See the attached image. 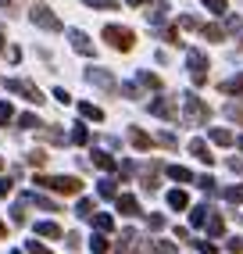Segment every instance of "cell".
<instances>
[{
    "instance_id": "cell-1",
    "label": "cell",
    "mask_w": 243,
    "mask_h": 254,
    "mask_svg": "<svg viewBox=\"0 0 243 254\" xmlns=\"http://www.w3.org/2000/svg\"><path fill=\"white\" fill-rule=\"evenodd\" d=\"M36 186L54 190V193H79L82 190V183L75 176H36Z\"/></svg>"
},
{
    "instance_id": "cell-2",
    "label": "cell",
    "mask_w": 243,
    "mask_h": 254,
    "mask_svg": "<svg viewBox=\"0 0 243 254\" xmlns=\"http://www.w3.org/2000/svg\"><path fill=\"white\" fill-rule=\"evenodd\" d=\"M104 40H108L115 50H132L136 32H132V29H125V25H104Z\"/></svg>"
},
{
    "instance_id": "cell-3",
    "label": "cell",
    "mask_w": 243,
    "mask_h": 254,
    "mask_svg": "<svg viewBox=\"0 0 243 254\" xmlns=\"http://www.w3.org/2000/svg\"><path fill=\"white\" fill-rule=\"evenodd\" d=\"M29 18L36 22L40 29H47V32H61V18H58V14L50 11V7H43V4L32 7V11H29Z\"/></svg>"
},
{
    "instance_id": "cell-4",
    "label": "cell",
    "mask_w": 243,
    "mask_h": 254,
    "mask_svg": "<svg viewBox=\"0 0 243 254\" xmlns=\"http://www.w3.org/2000/svg\"><path fill=\"white\" fill-rule=\"evenodd\" d=\"M186 64H189V75H193V86H204L207 82V58L200 54V50H189Z\"/></svg>"
},
{
    "instance_id": "cell-5",
    "label": "cell",
    "mask_w": 243,
    "mask_h": 254,
    "mask_svg": "<svg viewBox=\"0 0 243 254\" xmlns=\"http://www.w3.org/2000/svg\"><path fill=\"white\" fill-rule=\"evenodd\" d=\"M7 90L11 93H25V100H32V104H43V93L36 90V82H29V79H7Z\"/></svg>"
},
{
    "instance_id": "cell-6",
    "label": "cell",
    "mask_w": 243,
    "mask_h": 254,
    "mask_svg": "<svg viewBox=\"0 0 243 254\" xmlns=\"http://www.w3.org/2000/svg\"><path fill=\"white\" fill-rule=\"evenodd\" d=\"M186 118H189V122H197V126H204L207 118H211V111H207V104H204L200 97L189 93V97H186Z\"/></svg>"
},
{
    "instance_id": "cell-7",
    "label": "cell",
    "mask_w": 243,
    "mask_h": 254,
    "mask_svg": "<svg viewBox=\"0 0 243 254\" xmlns=\"http://www.w3.org/2000/svg\"><path fill=\"white\" fill-rule=\"evenodd\" d=\"M150 115H158V118H168V122H176V118H179V108H176V100L158 97V100H150Z\"/></svg>"
},
{
    "instance_id": "cell-8",
    "label": "cell",
    "mask_w": 243,
    "mask_h": 254,
    "mask_svg": "<svg viewBox=\"0 0 243 254\" xmlns=\"http://www.w3.org/2000/svg\"><path fill=\"white\" fill-rule=\"evenodd\" d=\"M86 79H90L93 86H100V90H115V75L104 72V68H90V72H86Z\"/></svg>"
},
{
    "instance_id": "cell-9",
    "label": "cell",
    "mask_w": 243,
    "mask_h": 254,
    "mask_svg": "<svg viewBox=\"0 0 243 254\" xmlns=\"http://www.w3.org/2000/svg\"><path fill=\"white\" fill-rule=\"evenodd\" d=\"M72 47L79 50V54H86V58H93V54H97V47L90 43V36H86V32H79V29L72 32Z\"/></svg>"
},
{
    "instance_id": "cell-10",
    "label": "cell",
    "mask_w": 243,
    "mask_h": 254,
    "mask_svg": "<svg viewBox=\"0 0 243 254\" xmlns=\"http://www.w3.org/2000/svg\"><path fill=\"white\" fill-rule=\"evenodd\" d=\"M115 200H118V211L122 215H140V200H136L132 193H118Z\"/></svg>"
},
{
    "instance_id": "cell-11",
    "label": "cell",
    "mask_w": 243,
    "mask_h": 254,
    "mask_svg": "<svg viewBox=\"0 0 243 254\" xmlns=\"http://www.w3.org/2000/svg\"><path fill=\"white\" fill-rule=\"evenodd\" d=\"M189 154H193L197 161H204V165H211V161H215V154L207 150V143H204V140H189Z\"/></svg>"
},
{
    "instance_id": "cell-12",
    "label": "cell",
    "mask_w": 243,
    "mask_h": 254,
    "mask_svg": "<svg viewBox=\"0 0 243 254\" xmlns=\"http://www.w3.org/2000/svg\"><path fill=\"white\" fill-rule=\"evenodd\" d=\"M165 176H168V179H176V183H193V172H189V168H182V165H168V168H165Z\"/></svg>"
},
{
    "instance_id": "cell-13",
    "label": "cell",
    "mask_w": 243,
    "mask_h": 254,
    "mask_svg": "<svg viewBox=\"0 0 243 254\" xmlns=\"http://www.w3.org/2000/svg\"><path fill=\"white\" fill-rule=\"evenodd\" d=\"M36 236H50V240H58V236H61V226L50 222V218H43V222H36Z\"/></svg>"
},
{
    "instance_id": "cell-14",
    "label": "cell",
    "mask_w": 243,
    "mask_h": 254,
    "mask_svg": "<svg viewBox=\"0 0 243 254\" xmlns=\"http://www.w3.org/2000/svg\"><path fill=\"white\" fill-rule=\"evenodd\" d=\"M168 208H176V211H182V208H189V197H186V190H172L168 197Z\"/></svg>"
},
{
    "instance_id": "cell-15",
    "label": "cell",
    "mask_w": 243,
    "mask_h": 254,
    "mask_svg": "<svg viewBox=\"0 0 243 254\" xmlns=\"http://www.w3.org/2000/svg\"><path fill=\"white\" fill-rule=\"evenodd\" d=\"M108 247H111V240L104 233H97V236H90V251L93 254H108Z\"/></svg>"
},
{
    "instance_id": "cell-16",
    "label": "cell",
    "mask_w": 243,
    "mask_h": 254,
    "mask_svg": "<svg viewBox=\"0 0 243 254\" xmlns=\"http://www.w3.org/2000/svg\"><path fill=\"white\" fill-rule=\"evenodd\" d=\"M79 115H82V118H93V122H104V111H100L97 104H86V100L79 104Z\"/></svg>"
},
{
    "instance_id": "cell-17",
    "label": "cell",
    "mask_w": 243,
    "mask_h": 254,
    "mask_svg": "<svg viewBox=\"0 0 243 254\" xmlns=\"http://www.w3.org/2000/svg\"><path fill=\"white\" fill-rule=\"evenodd\" d=\"M129 140H132V147H140V150H150V143H154L147 132H140V129H132V132H129Z\"/></svg>"
},
{
    "instance_id": "cell-18",
    "label": "cell",
    "mask_w": 243,
    "mask_h": 254,
    "mask_svg": "<svg viewBox=\"0 0 243 254\" xmlns=\"http://www.w3.org/2000/svg\"><path fill=\"white\" fill-rule=\"evenodd\" d=\"M222 93H240V97H243V72L233 75L229 82H222Z\"/></svg>"
},
{
    "instance_id": "cell-19",
    "label": "cell",
    "mask_w": 243,
    "mask_h": 254,
    "mask_svg": "<svg viewBox=\"0 0 243 254\" xmlns=\"http://www.w3.org/2000/svg\"><path fill=\"white\" fill-rule=\"evenodd\" d=\"M211 143L229 147V143H233V132H229V129H211Z\"/></svg>"
},
{
    "instance_id": "cell-20",
    "label": "cell",
    "mask_w": 243,
    "mask_h": 254,
    "mask_svg": "<svg viewBox=\"0 0 243 254\" xmlns=\"http://www.w3.org/2000/svg\"><path fill=\"white\" fill-rule=\"evenodd\" d=\"M90 218H93V226H97L100 233H111V229H115V218H111V215H90Z\"/></svg>"
},
{
    "instance_id": "cell-21",
    "label": "cell",
    "mask_w": 243,
    "mask_h": 254,
    "mask_svg": "<svg viewBox=\"0 0 243 254\" xmlns=\"http://www.w3.org/2000/svg\"><path fill=\"white\" fill-rule=\"evenodd\" d=\"M93 165L104 168V172H111V168H115V158H111V154H104V150H97V154H93Z\"/></svg>"
},
{
    "instance_id": "cell-22",
    "label": "cell",
    "mask_w": 243,
    "mask_h": 254,
    "mask_svg": "<svg viewBox=\"0 0 243 254\" xmlns=\"http://www.w3.org/2000/svg\"><path fill=\"white\" fill-rule=\"evenodd\" d=\"M207 233H211V236H222V233H225L222 215H207Z\"/></svg>"
},
{
    "instance_id": "cell-23",
    "label": "cell",
    "mask_w": 243,
    "mask_h": 254,
    "mask_svg": "<svg viewBox=\"0 0 243 254\" xmlns=\"http://www.w3.org/2000/svg\"><path fill=\"white\" fill-rule=\"evenodd\" d=\"M100 197H118V186H115V179H100Z\"/></svg>"
},
{
    "instance_id": "cell-24",
    "label": "cell",
    "mask_w": 243,
    "mask_h": 254,
    "mask_svg": "<svg viewBox=\"0 0 243 254\" xmlns=\"http://www.w3.org/2000/svg\"><path fill=\"white\" fill-rule=\"evenodd\" d=\"M200 32H204L207 40H225V29L222 25H200Z\"/></svg>"
},
{
    "instance_id": "cell-25",
    "label": "cell",
    "mask_w": 243,
    "mask_h": 254,
    "mask_svg": "<svg viewBox=\"0 0 243 254\" xmlns=\"http://www.w3.org/2000/svg\"><path fill=\"white\" fill-rule=\"evenodd\" d=\"M86 7H100V11H115L118 7V0H82Z\"/></svg>"
},
{
    "instance_id": "cell-26",
    "label": "cell",
    "mask_w": 243,
    "mask_h": 254,
    "mask_svg": "<svg viewBox=\"0 0 243 254\" xmlns=\"http://www.w3.org/2000/svg\"><path fill=\"white\" fill-rule=\"evenodd\" d=\"M207 222V208H193V215H189V226H193V229H200Z\"/></svg>"
},
{
    "instance_id": "cell-27",
    "label": "cell",
    "mask_w": 243,
    "mask_h": 254,
    "mask_svg": "<svg viewBox=\"0 0 243 254\" xmlns=\"http://www.w3.org/2000/svg\"><path fill=\"white\" fill-rule=\"evenodd\" d=\"M40 140H54V143H64V132H61V129H40Z\"/></svg>"
},
{
    "instance_id": "cell-28",
    "label": "cell",
    "mask_w": 243,
    "mask_h": 254,
    "mask_svg": "<svg viewBox=\"0 0 243 254\" xmlns=\"http://www.w3.org/2000/svg\"><path fill=\"white\" fill-rule=\"evenodd\" d=\"M225 200H229V204H240V200H243V183L229 186V190H225Z\"/></svg>"
},
{
    "instance_id": "cell-29",
    "label": "cell",
    "mask_w": 243,
    "mask_h": 254,
    "mask_svg": "<svg viewBox=\"0 0 243 254\" xmlns=\"http://www.w3.org/2000/svg\"><path fill=\"white\" fill-rule=\"evenodd\" d=\"M75 215L90 218V215H93V200H90V197H82V200H79V208H75Z\"/></svg>"
},
{
    "instance_id": "cell-30",
    "label": "cell",
    "mask_w": 243,
    "mask_h": 254,
    "mask_svg": "<svg viewBox=\"0 0 243 254\" xmlns=\"http://www.w3.org/2000/svg\"><path fill=\"white\" fill-rule=\"evenodd\" d=\"M140 82H143V86H150V90H161V79L150 75V72H140Z\"/></svg>"
},
{
    "instance_id": "cell-31",
    "label": "cell",
    "mask_w": 243,
    "mask_h": 254,
    "mask_svg": "<svg viewBox=\"0 0 243 254\" xmlns=\"http://www.w3.org/2000/svg\"><path fill=\"white\" fill-rule=\"evenodd\" d=\"M25 251H29V254H54L50 247H43L40 240H29V244H25Z\"/></svg>"
},
{
    "instance_id": "cell-32",
    "label": "cell",
    "mask_w": 243,
    "mask_h": 254,
    "mask_svg": "<svg viewBox=\"0 0 243 254\" xmlns=\"http://www.w3.org/2000/svg\"><path fill=\"white\" fill-rule=\"evenodd\" d=\"M18 126H22V129H40V118H36V115H22Z\"/></svg>"
},
{
    "instance_id": "cell-33",
    "label": "cell",
    "mask_w": 243,
    "mask_h": 254,
    "mask_svg": "<svg viewBox=\"0 0 243 254\" xmlns=\"http://www.w3.org/2000/svg\"><path fill=\"white\" fill-rule=\"evenodd\" d=\"M11 118H14V108L7 104V100H4V104H0V126H7Z\"/></svg>"
},
{
    "instance_id": "cell-34",
    "label": "cell",
    "mask_w": 243,
    "mask_h": 254,
    "mask_svg": "<svg viewBox=\"0 0 243 254\" xmlns=\"http://www.w3.org/2000/svg\"><path fill=\"white\" fill-rule=\"evenodd\" d=\"M204 7L215 11V14H225V11H229V7H225V0H204Z\"/></svg>"
},
{
    "instance_id": "cell-35",
    "label": "cell",
    "mask_w": 243,
    "mask_h": 254,
    "mask_svg": "<svg viewBox=\"0 0 243 254\" xmlns=\"http://www.w3.org/2000/svg\"><path fill=\"white\" fill-rule=\"evenodd\" d=\"M72 140H75V143H86V140H90V129H86V126H75V129H72Z\"/></svg>"
},
{
    "instance_id": "cell-36",
    "label": "cell",
    "mask_w": 243,
    "mask_h": 254,
    "mask_svg": "<svg viewBox=\"0 0 243 254\" xmlns=\"http://www.w3.org/2000/svg\"><path fill=\"white\" fill-rule=\"evenodd\" d=\"M225 115H229L233 122H243V104H229V108H225Z\"/></svg>"
},
{
    "instance_id": "cell-37",
    "label": "cell",
    "mask_w": 243,
    "mask_h": 254,
    "mask_svg": "<svg viewBox=\"0 0 243 254\" xmlns=\"http://www.w3.org/2000/svg\"><path fill=\"white\" fill-rule=\"evenodd\" d=\"M147 226H150V229H165V215H150Z\"/></svg>"
},
{
    "instance_id": "cell-38",
    "label": "cell",
    "mask_w": 243,
    "mask_h": 254,
    "mask_svg": "<svg viewBox=\"0 0 243 254\" xmlns=\"http://www.w3.org/2000/svg\"><path fill=\"white\" fill-rule=\"evenodd\" d=\"M197 251H200V254H218L215 244H207V240H197Z\"/></svg>"
},
{
    "instance_id": "cell-39",
    "label": "cell",
    "mask_w": 243,
    "mask_h": 254,
    "mask_svg": "<svg viewBox=\"0 0 243 254\" xmlns=\"http://www.w3.org/2000/svg\"><path fill=\"white\" fill-rule=\"evenodd\" d=\"M158 143H161V147H176V136H172V132H161Z\"/></svg>"
},
{
    "instance_id": "cell-40",
    "label": "cell",
    "mask_w": 243,
    "mask_h": 254,
    "mask_svg": "<svg viewBox=\"0 0 243 254\" xmlns=\"http://www.w3.org/2000/svg\"><path fill=\"white\" fill-rule=\"evenodd\" d=\"M154 247H158L161 254H176V244H168V240H161V244H154Z\"/></svg>"
},
{
    "instance_id": "cell-41",
    "label": "cell",
    "mask_w": 243,
    "mask_h": 254,
    "mask_svg": "<svg viewBox=\"0 0 243 254\" xmlns=\"http://www.w3.org/2000/svg\"><path fill=\"white\" fill-rule=\"evenodd\" d=\"M7 193H11V179L0 176V197H7Z\"/></svg>"
},
{
    "instance_id": "cell-42",
    "label": "cell",
    "mask_w": 243,
    "mask_h": 254,
    "mask_svg": "<svg viewBox=\"0 0 243 254\" xmlns=\"http://www.w3.org/2000/svg\"><path fill=\"white\" fill-rule=\"evenodd\" d=\"M29 161H32V165H43V161H47V154H43V150H32Z\"/></svg>"
},
{
    "instance_id": "cell-43",
    "label": "cell",
    "mask_w": 243,
    "mask_h": 254,
    "mask_svg": "<svg viewBox=\"0 0 243 254\" xmlns=\"http://www.w3.org/2000/svg\"><path fill=\"white\" fill-rule=\"evenodd\" d=\"M64 244H68V251H79V244H82V240H79V233H72V236H68Z\"/></svg>"
},
{
    "instance_id": "cell-44",
    "label": "cell",
    "mask_w": 243,
    "mask_h": 254,
    "mask_svg": "<svg viewBox=\"0 0 243 254\" xmlns=\"http://www.w3.org/2000/svg\"><path fill=\"white\" fill-rule=\"evenodd\" d=\"M179 25H182V29H200V22H197V18H189V14H186V18H182Z\"/></svg>"
},
{
    "instance_id": "cell-45",
    "label": "cell",
    "mask_w": 243,
    "mask_h": 254,
    "mask_svg": "<svg viewBox=\"0 0 243 254\" xmlns=\"http://www.w3.org/2000/svg\"><path fill=\"white\" fill-rule=\"evenodd\" d=\"M229 254H243V240H229Z\"/></svg>"
},
{
    "instance_id": "cell-46",
    "label": "cell",
    "mask_w": 243,
    "mask_h": 254,
    "mask_svg": "<svg viewBox=\"0 0 243 254\" xmlns=\"http://www.w3.org/2000/svg\"><path fill=\"white\" fill-rule=\"evenodd\" d=\"M229 168H233V172H240V176H243V161H236V158H233V161H229Z\"/></svg>"
},
{
    "instance_id": "cell-47",
    "label": "cell",
    "mask_w": 243,
    "mask_h": 254,
    "mask_svg": "<svg viewBox=\"0 0 243 254\" xmlns=\"http://www.w3.org/2000/svg\"><path fill=\"white\" fill-rule=\"evenodd\" d=\"M125 4H132V7H140V4H147V0H125Z\"/></svg>"
},
{
    "instance_id": "cell-48",
    "label": "cell",
    "mask_w": 243,
    "mask_h": 254,
    "mask_svg": "<svg viewBox=\"0 0 243 254\" xmlns=\"http://www.w3.org/2000/svg\"><path fill=\"white\" fill-rule=\"evenodd\" d=\"M4 233H7V229H4V222H0V240H4Z\"/></svg>"
},
{
    "instance_id": "cell-49",
    "label": "cell",
    "mask_w": 243,
    "mask_h": 254,
    "mask_svg": "<svg viewBox=\"0 0 243 254\" xmlns=\"http://www.w3.org/2000/svg\"><path fill=\"white\" fill-rule=\"evenodd\" d=\"M0 54H4V36H0Z\"/></svg>"
},
{
    "instance_id": "cell-50",
    "label": "cell",
    "mask_w": 243,
    "mask_h": 254,
    "mask_svg": "<svg viewBox=\"0 0 243 254\" xmlns=\"http://www.w3.org/2000/svg\"><path fill=\"white\" fill-rule=\"evenodd\" d=\"M11 254H22V251H11Z\"/></svg>"
},
{
    "instance_id": "cell-51",
    "label": "cell",
    "mask_w": 243,
    "mask_h": 254,
    "mask_svg": "<svg viewBox=\"0 0 243 254\" xmlns=\"http://www.w3.org/2000/svg\"><path fill=\"white\" fill-rule=\"evenodd\" d=\"M0 168H4V161H0Z\"/></svg>"
}]
</instances>
